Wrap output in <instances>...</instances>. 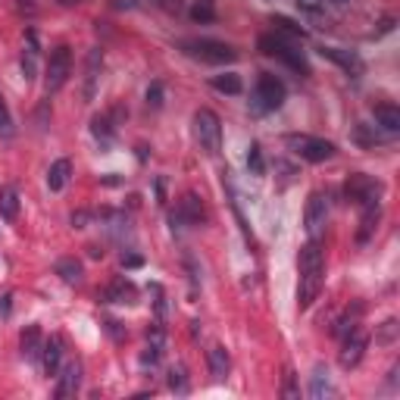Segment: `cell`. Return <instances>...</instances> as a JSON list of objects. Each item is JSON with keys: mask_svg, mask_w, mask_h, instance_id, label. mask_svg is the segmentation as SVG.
Instances as JSON below:
<instances>
[{"mask_svg": "<svg viewBox=\"0 0 400 400\" xmlns=\"http://www.w3.org/2000/svg\"><path fill=\"white\" fill-rule=\"evenodd\" d=\"M285 81L282 79H275V75H269V72H263L260 79H256V107L260 110H278L285 103Z\"/></svg>", "mask_w": 400, "mask_h": 400, "instance_id": "9", "label": "cell"}, {"mask_svg": "<svg viewBox=\"0 0 400 400\" xmlns=\"http://www.w3.org/2000/svg\"><path fill=\"white\" fill-rule=\"evenodd\" d=\"M191 19H194V22H213V19H216L213 0H198V4L191 6Z\"/></svg>", "mask_w": 400, "mask_h": 400, "instance_id": "33", "label": "cell"}, {"mask_svg": "<svg viewBox=\"0 0 400 400\" xmlns=\"http://www.w3.org/2000/svg\"><path fill=\"white\" fill-rule=\"evenodd\" d=\"M22 72H25L28 81L38 75V38H35V32H28V47H25V54H22Z\"/></svg>", "mask_w": 400, "mask_h": 400, "instance_id": "26", "label": "cell"}, {"mask_svg": "<svg viewBox=\"0 0 400 400\" xmlns=\"http://www.w3.org/2000/svg\"><path fill=\"white\" fill-rule=\"evenodd\" d=\"M182 50H185V54H191V57H198V59H203V63H216V66L235 63V59H238L235 47H229V44H222V41H210V38L182 41Z\"/></svg>", "mask_w": 400, "mask_h": 400, "instance_id": "4", "label": "cell"}, {"mask_svg": "<svg viewBox=\"0 0 400 400\" xmlns=\"http://www.w3.org/2000/svg\"><path fill=\"white\" fill-rule=\"evenodd\" d=\"M69 176H72V163L69 160H57L54 166H50V172H47V188L50 191H63L66 182H69Z\"/></svg>", "mask_w": 400, "mask_h": 400, "instance_id": "21", "label": "cell"}, {"mask_svg": "<svg viewBox=\"0 0 400 400\" xmlns=\"http://www.w3.org/2000/svg\"><path fill=\"white\" fill-rule=\"evenodd\" d=\"M360 316H363V307H360V304L353 307V313H350V309H347V313L341 316V319H338L335 335H338V338H347L353 328H360Z\"/></svg>", "mask_w": 400, "mask_h": 400, "instance_id": "28", "label": "cell"}, {"mask_svg": "<svg viewBox=\"0 0 400 400\" xmlns=\"http://www.w3.org/2000/svg\"><path fill=\"white\" fill-rule=\"evenodd\" d=\"M0 135H4V138H10L13 135V116H10V110H6L4 97H0Z\"/></svg>", "mask_w": 400, "mask_h": 400, "instance_id": "35", "label": "cell"}, {"mask_svg": "<svg viewBox=\"0 0 400 400\" xmlns=\"http://www.w3.org/2000/svg\"><path fill=\"white\" fill-rule=\"evenodd\" d=\"M91 132H94V138L101 141L103 147L113 141V135H116V125H113V119H110V113H101V116H94L91 119Z\"/></svg>", "mask_w": 400, "mask_h": 400, "instance_id": "24", "label": "cell"}, {"mask_svg": "<svg viewBox=\"0 0 400 400\" xmlns=\"http://www.w3.org/2000/svg\"><path fill=\"white\" fill-rule=\"evenodd\" d=\"M353 141H357L360 147H375L379 144V132H375V125H366V122H360L357 128H353Z\"/></svg>", "mask_w": 400, "mask_h": 400, "instance_id": "29", "label": "cell"}, {"mask_svg": "<svg viewBox=\"0 0 400 400\" xmlns=\"http://www.w3.org/2000/svg\"><path fill=\"white\" fill-rule=\"evenodd\" d=\"M304 222H307L309 241H319L322 232H326V225H328V198H326L322 191H313V194H309Z\"/></svg>", "mask_w": 400, "mask_h": 400, "instance_id": "8", "label": "cell"}, {"mask_svg": "<svg viewBox=\"0 0 400 400\" xmlns=\"http://www.w3.org/2000/svg\"><path fill=\"white\" fill-rule=\"evenodd\" d=\"M322 278H326V253H322L319 241H309L300 247V282H297V307L309 309L313 300L322 291Z\"/></svg>", "mask_w": 400, "mask_h": 400, "instance_id": "1", "label": "cell"}, {"mask_svg": "<svg viewBox=\"0 0 400 400\" xmlns=\"http://www.w3.org/2000/svg\"><path fill=\"white\" fill-rule=\"evenodd\" d=\"M213 88L222 94H241L244 91V81L235 72H222V75H213Z\"/></svg>", "mask_w": 400, "mask_h": 400, "instance_id": "27", "label": "cell"}, {"mask_svg": "<svg viewBox=\"0 0 400 400\" xmlns=\"http://www.w3.org/2000/svg\"><path fill=\"white\" fill-rule=\"evenodd\" d=\"M160 357H163V344H154V341H147L144 347V353H141V366H156L160 363Z\"/></svg>", "mask_w": 400, "mask_h": 400, "instance_id": "34", "label": "cell"}, {"mask_svg": "<svg viewBox=\"0 0 400 400\" xmlns=\"http://www.w3.org/2000/svg\"><path fill=\"white\" fill-rule=\"evenodd\" d=\"M147 107H154V110L163 107V85L160 81H154V85L147 88Z\"/></svg>", "mask_w": 400, "mask_h": 400, "instance_id": "36", "label": "cell"}, {"mask_svg": "<svg viewBox=\"0 0 400 400\" xmlns=\"http://www.w3.org/2000/svg\"><path fill=\"white\" fill-rule=\"evenodd\" d=\"M394 331H397V322L391 319V322H384V331H382V341H391L394 338Z\"/></svg>", "mask_w": 400, "mask_h": 400, "instance_id": "41", "label": "cell"}, {"mask_svg": "<svg viewBox=\"0 0 400 400\" xmlns=\"http://www.w3.org/2000/svg\"><path fill=\"white\" fill-rule=\"evenodd\" d=\"M382 194V185L375 182L372 176H363V172H353L344 185V198L357 207H366V203H375Z\"/></svg>", "mask_w": 400, "mask_h": 400, "instance_id": "7", "label": "cell"}, {"mask_svg": "<svg viewBox=\"0 0 400 400\" xmlns=\"http://www.w3.org/2000/svg\"><path fill=\"white\" fill-rule=\"evenodd\" d=\"M360 210H363V216H360V232H357V241H360V244H366V241L372 238L375 225H379L382 207H379V200H375V203H366V207H360Z\"/></svg>", "mask_w": 400, "mask_h": 400, "instance_id": "17", "label": "cell"}, {"mask_svg": "<svg viewBox=\"0 0 400 400\" xmlns=\"http://www.w3.org/2000/svg\"><path fill=\"white\" fill-rule=\"evenodd\" d=\"M260 50L266 57H275V59H282L288 69H294V72H300V75H307L309 69H307V59H304V54L297 50V44H294V38H285V35H263L260 38Z\"/></svg>", "mask_w": 400, "mask_h": 400, "instance_id": "2", "label": "cell"}, {"mask_svg": "<svg viewBox=\"0 0 400 400\" xmlns=\"http://www.w3.org/2000/svg\"><path fill=\"white\" fill-rule=\"evenodd\" d=\"M10 309H13V294L10 291H0V316H10Z\"/></svg>", "mask_w": 400, "mask_h": 400, "instance_id": "39", "label": "cell"}, {"mask_svg": "<svg viewBox=\"0 0 400 400\" xmlns=\"http://www.w3.org/2000/svg\"><path fill=\"white\" fill-rule=\"evenodd\" d=\"M107 328H110V335H113V338H122V328H119V322H113V319H110V322H107Z\"/></svg>", "mask_w": 400, "mask_h": 400, "instance_id": "43", "label": "cell"}, {"mask_svg": "<svg viewBox=\"0 0 400 400\" xmlns=\"http://www.w3.org/2000/svg\"><path fill=\"white\" fill-rule=\"evenodd\" d=\"M57 275L63 278L66 285H81V278H85V266H81L79 260H72V256H66V260H57Z\"/></svg>", "mask_w": 400, "mask_h": 400, "instance_id": "19", "label": "cell"}, {"mask_svg": "<svg viewBox=\"0 0 400 400\" xmlns=\"http://www.w3.org/2000/svg\"><path fill=\"white\" fill-rule=\"evenodd\" d=\"M169 388L176 391V394H188V369L182 363L169 369Z\"/></svg>", "mask_w": 400, "mask_h": 400, "instance_id": "32", "label": "cell"}, {"mask_svg": "<svg viewBox=\"0 0 400 400\" xmlns=\"http://www.w3.org/2000/svg\"><path fill=\"white\" fill-rule=\"evenodd\" d=\"M319 57L322 59H331L335 66H341L347 75H360L363 72V63H360V57L353 54V50H341V47H319Z\"/></svg>", "mask_w": 400, "mask_h": 400, "instance_id": "13", "label": "cell"}, {"mask_svg": "<svg viewBox=\"0 0 400 400\" xmlns=\"http://www.w3.org/2000/svg\"><path fill=\"white\" fill-rule=\"evenodd\" d=\"M207 363H210V375H213L216 382H222L225 375H229V353H225V347H213V350L207 353Z\"/></svg>", "mask_w": 400, "mask_h": 400, "instance_id": "22", "label": "cell"}, {"mask_svg": "<svg viewBox=\"0 0 400 400\" xmlns=\"http://www.w3.org/2000/svg\"><path fill=\"white\" fill-rule=\"evenodd\" d=\"M341 353H338V363H341V369H357L360 360H363L366 353V344H369V335L363 328H353L347 338H341Z\"/></svg>", "mask_w": 400, "mask_h": 400, "instance_id": "10", "label": "cell"}, {"mask_svg": "<svg viewBox=\"0 0 400 400\" xmlns=\"http://www.w3.org/2000/svg\"><path fill=\"white\" fill-rule=\"evenodd\" d=\"M282 397H288V400L300 397V391H297V382H294V372H291V369H288V372H285V388H282Z\"/></svg>", "mask_w": 400, "mask_h": 400, "instance_id": "38", "label": "cell"}, {"mask_svg": "<svg viewBox=\"0 0 400 400\" xmlns=\"http://www.w3.org/2000/svg\"><path fill=\"white\" fill-rule=\"evenodd\" d=\"M135 297H138V288H135L128 278H116V282L107 288L110 304H135Z\"/></svg>", "mask_w": 400, "mask_h": 400, "instance_id": "18", "label": "cell"}, {"mask_svg": "<svg viewBox=\"0 0 400 400\" xmlns=\"http://www.w3.org/2000/svg\"><path fill=\"white\" fill-rule=\"evenodd\" d=\"M160 10H166V13H178L182 10V0H154Z\"/></svg>", "mask_w": 400, "mask_h": 400, "instance_id": "40", "label": "cell"}, {"mask_svg": "<svg viewBox=\"0 0 400 400\" xmlns=\"http://www.w3.org/2000/svg\"><path fill=\"white\" fill-rule=\"evenodd\" d=\"M101 69H103V54H101V47H94L91 54H88V66H85V101H94Z\"/></svg>", "mask_w": 400, "mask_h": 400, "instance_id": "16", "label": "cell"}, {"mask_svg": "<svg viewBox=\"0 0 400 400\" xmlns=\"http://www.w3.org/2000/svg\"><path fill=\"white\" fill-rule=\"evenodd\" d=\"M375 122H379L384 132H397L400 128V110L394 103H375Z\"/></svg>", "mask_w": 400, "mask_h": 400, "instance_id": "20", "label": "cell"}, {"mask_svg": "<svg viewBox=\"0 0 400 400\" xmlns=\"http://www.w3.org/2000/svg\"><path fill=\"white\" fill-rule=\"evenodd\" d=\"M19 350H22V357H25L28 363H38V360H41V350H44V335H41V328H38V326H25V328H22V335H19Z\"/></svg>", "mask_w": 400, "mask_h": 400, "instance_id": "14", "label": "cell"}, {"mask_svg": "<svg viewBox=\"0 0 400 400\" xmlns=\"http://www.w3.org/2000/svg\"><path fill=\"white\" fill-rule=\"evenodd\" d=\"M247 169L251 176H266V160H263V147L260 144H251V154H247Z\"/></svg>", "mask_w": 400, "mask_h": 400, "instance_id": "31", "label": "cell"}, {"mask_svg": "<svg viewBox=\"0 0 400 400\" xmlns=\"http://www.w3.org/2000/svg\"><path fill=\"white\" fill-rule=\"evenodd\" d=\"M288 147L307 163H326L335 156V144L326 138H316V135H288Z\"/></svg>", "mask_w": 400, "mask_h": 400, "instance_id": "6", "label": "cell"}, {"mask_svg": "<svg viewBox=\"0 0 400 400\" xmlns=\"http://www.w3.org/2000/svg\"><path fill=\"white\" fill-rule=\"evenodd\" d=\"M331 394V382H328V369L326 366H316L313 369V379H309V397L322 400Z\"/></svg>", "mask_w": 400, "mask_h": 400, "instance_id": "23", "label": "cell"}, {"mask_svg": "<svg viewBox=\"0 0 400 400\" xmlns=\"http://www.w3.org/2000/svg\"><path fill=\"white\" fill-rule=\"evenodd\" d=\"M300 13H309V16H319L322 6H326V0H297Z\"/></svg>", "mask_w": 400, "mask_h": 400, "instance_id": "37", "label": "cell"}, {"mask_svg": "<svg viewBox=\"0 0 400 400\" xmlns=\"http://www.w3.org/2000/svg\"><path fill=\"white\" fill-rule=\"evenodd\" d=\"M203 219H207V210H203V203L198 194H185L182 200H178V210L169 216V222H172V229L176 225H200Z\"/></svg>", "mask_w": 400, "mask_h": 400, "instance_id": "11", "label": "cell"}, {"mask_svg": "<svg viewBox=\"0 0 400 400\" xmlns=\"http://www.w3.org/2000/svg\"><path fill=\"white\" fill-rule=\"evenodd\" d=\"M273 25H275V32H278V35H285V38H294V41H297V38H304V35H307L304 28H300L297 22H291L288 16H273Z\"/></svg>", "mask_w": 400, "mask_h": 400, "instance_id": "30", "label": "cell"}, {"mask_svg": "<svg viewBox=\"0 0 400 400\" xmlns=\"http://www.w3.org/2000/svg\"><path fill=\"white\" fill-rule=\"evenodd\" d=\"M194 138H198L203 154H210V156L219 154V147H222V122H219V116L213 110L194 113Z\"/></svg>", "mask_w": 400, "mask_h": 400, "instance_id": "3", "label": "cell"}, {"mask_svg": "<svg viewBox=\"0 0 400 400\" xmlns=\"http://www.w3.org/2000/svg\"><path fill=\"white\" fill-rule=\"evenodd\" d=\"M57 4H63V6H79V4H85V0H57Z\"/></svg>", "mask_w": 400, "mask_h": 400, "instance_id": "45", "label": "cell"}, {"mask_svg": "<svg viewBox=\"0 0 400 400\" xmlns=\"http://www.w3.org/2000/svg\"><path fill=\"white\" fill-rule=\"evenodd\" d=\"M59 384H57V397L63 400V397H72L75 391L81 388V363L79 360H69L66 366H59Z\"/></svg>", "mask_w": 400, "mask_h": 400, "instance_id": "12", "label": "cell"}, {"mask_svg": "<svg viewBox=\"0 0 400 400\" xmlns=\"http://www.w3.org/2000/svg\"><path fill=\"white\" fill-rule=\"evenodd\" d=\"M125 266H141V256H122Z\"/></svg>", "mask_w": 400, "mask_h": 400, "instance_id": "44", "label": "cell"}, {"mask_svg": "<svg viewBox=\"0 0 400 400\" xmlns=\"http://www.w3.org/2000/svg\"><path fill=\"white\" fill-rule=\"evenodd\" d=\"M69 72H72V50L66 44H59V47L50 50L47 69H44V88H47V94H57L69 81Z\"/></svg>", "mask_w": 400, "mask_h": 400, "instance_id": "5", "label": "cell"}, {"mask_svg": "<svg viewBox=\"0 0 400 400\" xmlns=\"http://www.w3.org/2000/svg\"><path fill=\"white\" fill-rule=\"evenodd\" d=\"M41 363H44V372L47 375H57L59 366H63V338H50L44 341V350H41Z\"/></svg>", "mask_w": 400, "mask_h": 400, "instance_id": "15", "label": "cell"}, {"mask_svg": "<svg viewBox=\"0 0 400 400\" xmlns=\"http://www.w3.org/2000/svg\"><path fill=\"white\" fill-rule=\"evenodd\" d=\"M88 219H91L88 213H72V225H75V229H85V222H88Z\"/></svg>", "mask_w": 400, "mask_h": 400, "instance_id": "42", "label": "cell"}, {"mask_svg": "<svg viewBox=\"0 0 400 400\" xmlns=\"http://www.w3.org/2000/svg\"><path fill=\"white\" fill-rule=\"evenodd\" d=\"M16 216H19V194H16V188H4V191H0V219L13 222Z\"/></svg>", "mask_w": 400, "mask_h": 400, "instance_id": "25", "label": "cell"}]
</instances>
